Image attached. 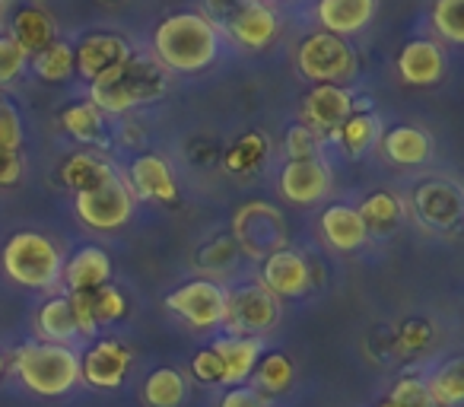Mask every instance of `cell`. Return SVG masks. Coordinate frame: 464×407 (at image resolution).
<instances>
[{"instance_id": "6", "label": "cell", "mask_w": 464, "mask_h": 407, "mask_svg": "<svg viewBox=\"0 0 464 407\" xmlns=\"http://www.w3.org/2000/svg\"><path fill=\"white\" fill-rule=\"evenodd\" d=\"M232 242L248 258H267V255L286 248V220L277 208L265 200H248L232 217Z\"/></svg>"}, {"instance_id": "29", "label": "cell", "mask_w": 464, "mask_h": 407, "mask_svg": "<svg viewBox=\"0 0 464 407\" xmlns=\"http://www.w3.org/2000/svg\"><path fill=\"white\" fill-rule=\"evenodd\" d=\"M109 172H111V166L99 160V156L73 153L71 160L61 166V181H64L67 188H73V191H86V188L99 185Z\"/></svg>"}, {"instance_id": "48", "label": "cell", "mask_w": 464, "mask_h": 407, "mask_svg": "<svg viewBox=\"0 0 464 407\" xmlns=\"http://www.w3.org/2000/svg\"><path fill=\"white\" fill-rule=\"evenodd\" d=\"M0 369H4V356H0Z\"/></svg>"}, {"instance_id": "8", "label": "cell", "mask_w": 464, "mask_h": 407, "mask_svg": "<svg viewBox=\"0 0 464 407\" xmlns=\"http://www.w3.org/2000/svg\"><path fill=\"white\" fill-rule=\"evenodd\" d=\"M277 318V296H271L261 284H246L226 293L223 322L219 325L229 331V337H265V331H271Z\"/></svg>"}, {"instance_id": "14", "label": "cell", "mask_w": 464, "mask_h": 407, "mask_svg": "<svg viewBox=\"0 0 464 407\" xmlns=\"http://www.w3.org/2000/svg\"><path fill=\"white\" fill-rule=\"evenodd\" d=\"M309 284H312V271L303 255L290 252V248H280V252L265 258L261 286H265L271 296H277V299L303 296V293L309 290Z\"/></svg>"}, {"instance_id": "3", "label": "cell", "mask_w": 464, "mask_h": 407, "mask_svg": "<svg viewBox=\"0 0 464 407\" xmlns=\"http://www.w3.org/2000/svg\"><path fill=\"white\" fill-rule=\"evenodd\" d=\"M14 369L29 392L58 398L80 382V356L64 344H23L14 356Z\"/></svg>"}, {"instance_id": "47", "label": "cell", "mask_w": 464, "mask_h": 407, "mask_svg": "<svg viewBox=\"0 0 464 407\" xmlns=\"http://www.w3.org/2000/svg\"><path fill=\"white\" fill-rule=\"evenodd\" d=\"M379 407H398V404H392V401H388V398H385V401H382V404H379Z\"/></svg>"}, {"instance_id": "18", "label": "cell", "mask_w": 464, "mask_h": 407, "mask_svg": "<svg viewBox=\"0 0 464 407\" xmlns=\"http://www.w3.org/2000/svg\"><path fill=\"white\" fill-rule=\"evenodd\" d=\"M223 363V385H242L252 379L255 366L261 360V337H223L210 344Z\"/></svg>"}, {"instance_id": "32", "label": "cell", "mask_w": 464, "mask_h": 407, "mask_svg": "<svg viewBox=\"0 0 464 407\" xmlns=\"http://www.w3.org/2000/svg\"><path fill=\"white\" fill-rule=\"evenodd\" d=\"M379 131H382V121L375 115H350L334 137H341L343 147L350 150V156H360L372 147L375 137H379Z\"/></svg>"}, {"instance_id": "31", "label": "cell", "mask_w": 464, "mask_h": 407, "mask_svg": "<svg viewBox=\"0 0 464 407\" xmlns=\"http://www.w3.org/2000/svg\"><path fill=\"white\" fill-rule=\"evenodd\" d=\"M255 385H258V392H267V394H280L286 392V388L293 385V375H296V369H293V360L286 354H271L265 356V360L255 366Z\"/></svg>"}, {"instance_id": "26", "label": "cell", "mask_w": 464, "mask_h": 407, "mask_svg": "<svg viewBox=\"0 0 464 407\" xmlns=\"http://www.w3.org/2000/svg\"><path fill=\"white\" fill-rule=\"evenodd\" d=\"M356 214H360L366 233H382V236H385L401 223V200L394 198V194H388V191H375V194H369V198L362 200V208L356 210Z\"/></svg>"}, {"instance_id": "43", "label": "cell", "mask_w": 464, "mask_h": 407, "mask_svg": "<svg viewBox=\"0 0 464 407\" xmlns=\"http://www.w3.org/2000/svg\"><path fill=\"white\" fill-rule=\"evenodd\" d=\"M67 303H71L77 334H86V337L99 334V325H96V318H92V293H71Z\"/></svg>"}, {"instance_id": "45", "label": "cell", "mask_w": 464, "mask_h": 407, "mask_svg": "<svg viewBox=\"0 0 464 407\" xmlns=\"http://www.w3.org/2000/svg\"><path fill=\"white\" fill-rule=\"evenodd\" d=\"M23 175V160L20 153H4L0 150V188H7V185H16Z\"/></svg>"}, {"instance_id": "23", "label": "cell", "mask_w": 464, "mask_h": 407, "mask_svg": "<svg viewBox=\"0 0 464 407\" xmlns=\"http://www.w3.org/2000/svg\"><path fill=\"white\" fill-rule=\"evenodd\" d=\"M10 39L26 54H39L42 48H48L54 42L52 16L39 7H23L20 14L14 16V33H10Z\"/></svg>"}, {"instance_id": "28", "label": "cell", "mask_w": 464, "mask_h": 407, "mask_svg": "<svg viewBox=\"0 0 464 407\" xmlns=\"http://www.w3.org/2000/svg\"><path fill=\"white\" fill-rule=\"evenodd\" d=\"M436 407H458L464 401V363L451 360L432 375L430 382H423Z\"/></svg>"}, {"instance_id": "24", "label": "cell", "mask_w": 464, "mask_h": 407, "mask_svg": "<svg viewBox=\"0 0 464 407\" xmlns=\"http://www.w3.org/2000/svg\"><path fill=\"white\" fill-rule=\"evenodd\" d=\"M385 153L398 166H420L430 160L432 143L420 128H394L385 137Z\"/></svg>"}, {"instance_id": "13", "label": "cell", "mask_w": 464, "mask_h": 407, "mask_svg": "<svg viewBox=\"0 0 464 407\" xmlns=\"http://www.w3.org/2000/svg\"><path fill=\"white\" fill-rule=\"evenodd\" d=\"M331 172L322 160H290L280 172V194L296 208H309L328 194Z\"/></svg>"}, {"instance_id": "7", "label": "cell", "mask_w": 464, "mask_h": 407, "mask_svg": "<svg viewBox=\"0 0 464 407\" xmlns=\"http://www.w3.org/2000/svg\"><path fill=\"white\" fill-rule=\"evenodd\" d=\"M77 217L92 229H121L134 217V191L111 169L99 185L77 191Z\"/></svg>"}, {"instance_id": "22", "label": "cell", "mask_w": 464, "mask_h": 407, "mask_svg": "<svg viewBox=\"0 0 464 407\" xmlns=\"http://www.w3.org/2000/svg\"><path fill=\"white\" fill-rule=\"evenodd\" d=\"M322 233L328 239V246L337 248V252H356V248H362V242L369 236L356 208H347V204H334V208L324 210Z\"/></svg>"}, {"instance_id": "46", "label": "cell", "mask_w": 464, "mask_h": 407, "mask_svg": "<svg viewBox=\"0 0 464 407\" xmlns=\"http://www.w3.org/2000/svg\"><path fill=\"white\" fill-rule=\"evenodd\" d=\"M426 341H430V325H423V322H411L401 331V347L404 350H420Z\"/></svg>"}, {"instance_id": "9", "label": "cell", "mask_w": 464, "mask_h": 407, "mask_svg": "<svg viewBox=\"0 0 464 407\" xmlns=\"http://www.w3.org/2000/svg\"><path fill=\"white\" fill-rule=\"evenodd\" d=\"M296 64L303 71V77H309L312 83H341L356 73V58L353 48L331 33H312L309 39L299 45Z\"/></svg>"}, {"instance_id": "12", "label": "cell", "mask_w": 464, "mask_h": 407, "mask_svg": "<svg viewBox=\"0 0 464 407\" xmlns=\"http://www.w3.org/2000/svg\"><path fill=\"white\" fill-rule=\"evenodd\" d=\"M130 45L121 39V35L111 33H92L73 48V71L80 73L83 80H99L102 73L115 71L118 64L130 58Z\"/></svg>"}, {"instance_id": "16", "label": "cell", "mask_w": 464, "mask_h": 407, "mask_svg": "<svg viewBox=\"0 0 464 407\" xmlns=\"http://www.w3.org/2000/svg\"><path fill=\"white\" fill-rule=\"evenodd\" d=\"M130 191H137V198L143 200H160V204H175L179 200V185L175 175L169 169V162L156 153H143L130 166Z\"/></svg>"}, {"instance_id": "39", "label": "cell", "mask_w": 464, "mask_h": 407, "mask_svg": "<svg viewBox=\"0 0 464 407\" xmlns=\"http://www.w3.org/2000/svg\"><path fill=\"white\" fill-rule=\"evenodd\" d=\"M23 143V121L10 102L0 99V150L4 153H16Z\"/></svg>"}, {"instance_id": "42", "label": "cell", "mask_w": 464, "mask_h": 407, "mask_svg": "<svg viewBox=\"0 0 464 407\" xmlns=\"http://www.w3.org/2000/svg\"><path fill=\"white\" fill-rule=\"evenodd\" d=\"M191 373H194V379L207 382V385H223V363H219V356L213 347H204L194 354Z\"/></svg>"}, {"instance_id": "21", "label": "cell", "mask_w": 464, "mask_h": 407, "mask_svg": "<svg viewBox=\"0 0 464 407\" xmlns=\"http://www.w3.org/2000/svg\"><path fill=\"white\" fill-rule=\"evenodd\" d=\"M417 208L430 227H455L461 217V191L449 181H430L417 191Z\"/></svg>"}, {"instance_id": "17", "label": "cell", "mask_w": 464, "mask_h": 407, "mask_svg": "<svg viewBox=\"0 0 464 407\" xmlns=\"http://www.w3.org/2000/svg\"><path fill=\"white\" fill-rule=\"evenodd\" d=\"M64 284L71 286V293H96L111 280V258L96 246H86L73 255L61 271Z\"/></svg>"}, {"instance_id": "20", "label": "cell", "mask_w": 464, "mask_h": 407, "mask_svg": "<svg viewBox=\"0 0 464 407\" xmlns=\"http://www.w3.org/2000/svg\"><path fill=\"white\" fill-rule=\"evenodd\" d=\"M375 14V0H318V20L324 33L331 35H350L369 26Z\"/></svg>"}, {"instance_id": "11", "label": "cell", "mask_w": 464, "mask_h": 407, "mask_svg": "<svg viewBox=\"0 0 464 407\" xmlns=\"http://www.w3.org/2000/svg\"><path fill=\"white\" fill-rule=\"evenodd\" d=\"M130 347L118 337H105V341H96L80 360V375L90 382L92 388H118L124 382L130 369Z\"/></svg>"}, {"instance_id": "49", "label": "cell", "mask_w": 464, "mask_h": 407, "mask_svg": "<svg viewBox=\"0 0 464 407\" xmlns=\"http://www.w3.org/2000/svg\"><path fill=\"white\" fill-rule=\"evenodd\" d=\"M109 4H115V0H109Z\"/></svg>"}, {"instance_id": "44", "label": "cell", "mask_w": 464, "mask_h": 407, "mask_svg": "<svg viewBox=\"0 0 464 407\" xmlns=\"http://www.w3.org/2000/svg\"><path fill=\"white\" fill-rule=\"evenodd\" d=\"M219 407H267V398L258 392V388L248 385H232L229 392L223 394Z\"/></svg>"}, {"instance_id": "10", "label": "cell", "mask_w": 464, "mask_h": 407, "mask_svg": "<svg viewBox=\"0 0 464 407\" xmlns=\"http://www.w3.org/2000/svg\"><path fill=\"white\" fill-rule=\"evenodd\" d=\"M166 305L191 328H217L223 322L226 290L213 280H191L166 296Z\"/></svg>"}, {"instance_id": "2", "label": "cell", "mask_w": 464, "mask_h": 407, "mask_svg": "<svg viewBox=\"0 0 464 407\" xmlns=\"http://www.w3.org/2000/svg\"><path fill=\"white\" fill-rule=\"evenodd\" d=\"M156 61L169 71L194 73L213 64L219 52L217 29L207 23V16L198 14H175L156 26L153 35Z\"/></svg>"}, {"instance_id": "4", "label": "cell", "mask_w": 464, "mask_h": 407, "mask_svg": "<svg viewBox=\"0 0 464 407\" xmlns=\"http://www.w3.org/2000/svg\"><path fill=\"white\" fill-rule=\"evenodd\" d=\"M4 271L10 280L33 290H45L61 280L64 258L61 248L42 233H16L4 246Z\"/></svg>"}, {"instance_id": "36", "label": "cell", "mask_w": 464, "mask_h": 407, "mask_svg": "<svg viewBox=\"0 0 464 407\" xmlns=\"http://www.w3.org/2000/svg\"><path fill=\"white\" fill-rule=\"evenodd\" d=\"M124 312H128V299H124V293L118 286L105 284L102 290L92 293V318H96V325H115L118 318H124Z\"/></svg>"}, {"instance_id": "34", "label": "cell", "mask_w": 464, "mask_h": 407, "mask_svg": "<svg viewBox=\"0 0 464 407\" xmlns=\"http://www.w3.org/2000/svg\"><path fill=\"white\" fill-rule=\"evenodd\" d=\"M267 156V141L261 134H246L226 156V169L229 172H252L255 166H261Z\"/></svg>"}, {"instance_id": "27", "label": "cell", "mask_w": 464, "mask_h": 407, "mask_svg": "<svg viewBox=\"0 0 464 407\" xmlns=\"http://www.w3.org/2000/svg\"><path fill=\"white\" fill-rule=\"evenodd\" d=\"M39 331L48 344H64L71 337H77V325H73V312H71V303L67 296H58V299H48L45 305L39 309Z\"/></svg>"}, {"instance_id": "19", "label": "cell", "mask_w": 464, "mask_h": 407, "mask_svg": "<svg viewBox=\"0 0 464 407\" xmlns=\"http://www.w3.org/2000/svg\"><path fill=\"white\" fill-rule=\"evenodd\" d=\"M398 73L411 86L439 83L445 73V58L432 42H407L398 54Z\"/></svg>"}, {"instance_id": "38", "label": "cell", "mask_w": 464, "mask_h": 407, "mask_svg": "<svg viewBox=\"0 0 464 407\" xmlns=\"http://www.w3.org/2000/svg\"><path fill=\"white\" fill-rule=\"evenodd\" d=\"M26 61L29 54L10 35H0V83H14L26 71Z\"/></svg>"}, {"instance_id": "37", "label": "cell", "mask_w": 464, "mask_h": 407, "mask_svg": "<svg viewBox=\"0 0 464 407\" xmlns=\"http://www.w3.org/2000/svg\"><path fill=\"white\" fill-rule=\"evenodd\" d=\"M239 248H236V242L229 239V236H223V239H217V242H210V246L200 252V258H198V265L204 267L207 274H226V271H232L236 267V258H239Z\"/></svg>"}, {"instance_id": "15", "label": "cell", "mask_w": 464, "mask_h": 407, "mask_svg": "<svg viewBox=\"0 0 464 407\" xmlns=\"http://www.w3.org/2000/svg\"><path fill=\"white\" fill-rule=\"evenodd\" d=\"M303 115L312 124V131H331V134H337L341 124L353 115V96L343 86L318 83L303 99Z\"/></svg>"}, {"instance_id": "5", "label": "cell", "mask_w": 464, "mask_h": 407, "mask_svg": "<svg viewBox=\"0 0 464 407\" xmlns=\"http://www.w3.org/2000/svg\"><path fill=\"white\" fill-rule=\"evenodd\" d=\"M207 14H210V26H223L232 35V42H239L246 48H265L277 35V16L267 4L261 0H204Z\"/></svg>"}, {"instance_id": "25", "label": "cell", "mask_w": 464, "mask_h": 407, "mask_svg": "<svg viewBox=\"0 0 464 407\" xmlns=\"http://www.w3.org/2000/svg\"><path fill=\"white\" fill-rule=\"evenodd\" d=\"M188 388H185V375L179 373V369H156V373L147 375V382H143V401H147L150 407H181V401H185Z\"/></svg>"}, {"instance_id": "41", "label": "cell", "mask_w": 464, "mask_h": 407, "mask_svg": "<svg viewBox=\"0 0 464 407\" xmlns=\"http://www.w3.org/2000/svg\"><path fill=\"white\" fill-rule=\"evenodd\" d=\"M388 401L398 407H436L430 398V392H426L423 382L417 379H401L398 385L392 388V394H388Z\"/></svg>"}, {"instance_id": "33", "label": "cell", "mask_w": 464, "mask_h": 407, "mask_svg": "<svg viewBox=\"0 0 464 407\" xmlns=\"http://www.w3.org/2000/svg\"><path fill=\"white\" fill-rule=\"evenodd\" d=\"M61 124L67 128V134L77 137V141H83V143L102 137V111H99L92 102L71 105V109L61 115Z\"/></svg>"}, {"instance_id": "1", "label": "cell", "mask_w": 464, "mask_h": 407, "mask_svg": "<svg viewBox=\"0 0 464 407\" xmlns=\"http://www.w3.org/2000/svg\"><path fill=\"white\" fill-rule=\"evenodd\" d=\"M169 77L166 67L156 58H143V54H130L124 64H118L115 71L102 73L99 80H92V105L99 111L109 115H121L130 111L134 105L153 102L166 92Z\"/></svg>"}, {"instance_id": "30", "label": "cell", "mask_w": 464, "mask_h": 407, "mask_svg": "<svg viewBox=\"0 0 464 407\" xmlns=\"http://www.w3.org/2000/svg\"><path fill=\"white\" fill-rule=\"evenodd\" d=\"M33 67L45 83H61V80H67L73 73V48L67 42L54 39L48 48L33 54Z\"/></svg>"}, {"instance_id": "35", "label": "cell", "mask_w": 464, "mask_h": 407, "mask_svg": "<svg viewBox=\"0 0 464 407\" xmlns=\"http://www.w3.org/2000/svg\"><path fill=\"white\" fill-rule=\"evenodd\" d=\"M464 0H436L432 7V23H436L439 35L451 42V45H461L464 42Z\"/></svg>"}, {"instance_id": "40", "label": "cell", "mask_w": 464, "mask_h": 407, "mask_svg": "<svg viewBox=\"0 0 464 407\" xmlns=\"http://www.w3.org/2000/svg\"><path fill=\"white\" fill-rule=\"evenodd\" d=\"M286 153L290 160H318V134L309 124H296L286 134Z\"/></svg>"}]
</instances>
